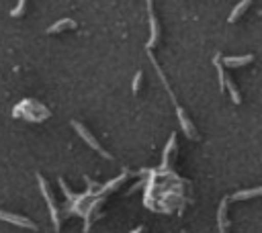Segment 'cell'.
<instances>
[{
    "mask_svg": "<svg viewBox=\"0 0 262 233\" xmlns=\"http://www.w3.org/2000/svg\"><path fill=\"white\" fill-rule=\"evenodd\" d=\"M225 206H227V200L221 202L219 206V233H227V221H225Z\"/></svg>",
    "mask_w": 262,
    "mask_h": 233,
    "instance_id": "obj_7",
    "label": "cell"
},
{
    "mask_svg": "<svg viewBox=\"0 0 262 233\" xmlns=\"http://www.w3.org/2000/svg\"><path fill=\"white\" fill-rule=\"evenodd\" d=\"M72 127L76 129V133H78V135H80V137H82V139H84V141H86V143H88V145H90L94 151H98L102 157H108V159H111V153H106V151L100 147V143L94 139V135H92V133H90V131H88V129H86L82 123H78V121H72Z\"/></svg>",
    "mask_w": 262,
    "mask_h": 233,
    "instance_id": "obj_1",
    "label": "cell"
},
{
    "mask_svg": "<svg viewBox=\"0 0 262 233\" xmlns=\"http://www.w3.org/2000/svg\"><path fill=\"white\" fill-rule=\"evenodd\" d=\"M141 231H143V229H141V227H137V229H135V231H131V233H141Z\"/></svg>",
    "mask_w": 262,
    "mask_h": 233,
    "instance_id": "obj_11",
    "label": "cell"
},
{
    "mask_svg": "<svg viewBox=\"0 0 262 233\" xmlns=\"http://www.w3.org/2000/svg\"><path fill=\"white\" fill-rule=\"evenodd\" d=\"M37 180H39V188H41V192H43V198H45V202H47V206H49V213H51L53 225H55V229H59V213H57V208H55V204H53L51 192L47 190V182H45V178H43V176H37Z\"/></svg>",
    "mask_w": 262,
    "mask_h": 233,
    "instance_id": "obj_2",
    "label": "cell"
},
{
    "mask_svg": "<svg viewBox=\"0 0 262 233\" xmlns=\"http://www.w3.org/2000/svg\"><path fill=\"white\" fill-rule=\"evenodd\" d=\"M250 2H252V0H242V2L231 10V14H229V22H233V20H235V18H237V16H239V14L250 6Z\"/></svg>",
    "mask_w": 262,
    "mask_h": 233,
    "instance_id": "obj_8",
    "label": "cell"
},
{
    "mask_svg": "<svg viewBox=\"0 0 262 233\" xmlns=\"http://www.w3.org/2000/svg\"><path fill=\"white\" fill-rule=\"evenodd\" d=\"M141 72H137L135 74V78H133V92H139V86H141Z\"/></svg>",
    "mask_w": 262,
    "mask_h": 233,
    "instance_id": "obj_10",
    "label": "cell"
},
{
    "mask_svg": "<svg viewBox=\"0 0 262 233\" xmlns=\"http://www.w3.org/2000/svg\"><path fill=\"white\" fill-rule=\"evenodd\" d=\"M25 2H27V0H18V4L10 10V14H12V16H20V14H23V10H25Z\"/></svg>",
    "mask_w": 262,
    "mask_h": 233,
    "instance_id": "obj_9",
    "label": "cell"
},
{
    "mask_svg": "<svg viewBox=\"0 0 262 233\" xmlns=\"http://www.w3.org/2000/svg\"><path fill=\"white\" fill-rule=\"evenodd\" d=\"M66 27L74 29V27H76V20H72V18H59L57 22H53V25L47 29V33H59V31L66 29Z\"/></svg>",
    "mask_w": 262,
    "mask_h": 233,
    "instance_id": "obj_5",
    "label": "cell"
},
{
    "mask_svg": "<svg viewBox=\"0 0 262 233\" xmlns=\"http://www.w3.org/2000/svg\"><path fill=\"white\" fill-rule=\"evenodd\" d=\"M260 194H262V186H258V188H250V190H242V192H235L231 198H233V200H246V198L260 196Z\"/></svg>",
    "mask_w": 262,
    "mask_h": 233,
    "instance_id": "obj_6",
    "label": "cell"
},
{
    "mask_svg": "<svg viewBox=\"0 0 262 233\" xmlns=\"http://www.w3.org/2000/svg\"><path fill=\"white\" fill-rule=\"evenodd\" d=\"M254 61V55H242V57H223V63L229 67H237V65H246Z\"/></svg>",
    "mask_w": 262,
    "mask_h": 233,
    "instance_id": "obj_4",
    "label": "cell"
},
{
    "mask_svg": "<svg viewBox=\"0 0 262 233\" xmlns=\"http://www.w3.org/2000/svg\"><path fill=\"white\" fill-rule=\"evenodd\" d=\"M0 219L2 221H8L12 225H18V227H25V229H37V225L27 219V217H20V215H12V213H6V211H0Z\"/></svg>",
    "mask_w": 262,
    "mask_h": 233,
    "instance_id": "obj_3",
    "label": "cell"
}]
</instances>
